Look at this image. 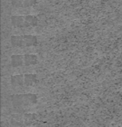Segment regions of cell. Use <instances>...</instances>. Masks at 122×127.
Segmentation results:
<instances>
[{"instance_id": "6da1fadb", "label": "cell", "mask_w": 122, "mask_h": 127, "mask_svg": "<svg viewBox=\"0 0 122 127\" xmlns=\"http://www.w3.org/2000/svg\"><path fill=\"white\" fill-rule=\"evenodd\" d=\"M11 103L18 113H24L38 103V97L34 93H19L11 97Z\"/></svg>"}, {"instance_id": "7a4b0ae2", "label": "cell", "mask_w": 122, "mask_h": 127, "mask_svg": "<svg viewBox=\"0 0 122 127\" xmlns=\"http://www.w3.org/2000/svg\"><path fill=\"white\" fill-rule=\"evenodd\" d=\"M37 120L35 113H16L11 115L10 123L14 127H25L32 125Z\"/></svg>"}, {"instance_id": "3957f363", "label": "cell", "mask_w": 122, "mask_h": 127, "mask_svg": "<svg viewBox=\"0 0 122 127\" xmlns=\"http://www.w3.org/2000/svg\"><path fill=\"white\" fill-rule=\"evenodd\" d=\"M11 44L13 47H32V46L37 45L38 37L35 35H31V34L12 35L11 37Z\"/></svg>"}, {"instance_id": "277c9868", "label": "cell", "mask_w": 122, "mask_h": 127, "mask_svg": "<svg viewBox=\"0 0 122 127\" xmlns=\"http://www.w3.org/2000/svg\"><path fill=\"white\" fill-rule=\"evenodd\" d=\"M11 25L16 28L34 27L39 23V18L34 15H14L11 18Z\"/></svg>"}, {"instance_id": "5b68a950", "label": "cell", "mask_w": 122, "mask_h": 127, "mask_svg": "<svg viewBox=\"0 0 122 127\" xmlns=\"http://www.w3.org/2000/svg\"><path fill=\"white\" fill-rule=\"evenodd\" d=\"M11 64L12 67L18 68L25 66V58L22 54H14L11 57Z\"/></svg>"}, {"instance_id": "8992f818", "label": "cell", "mask_w": 122, "mask_h": 127, "mask_svg": "<svg viewBox=\"0 0 122 127\" xmlns=\"http://www.w3.org/2000/svg\"><path fill=\"white\" fill-rule=\"evenodd\" d=\"M35 0H12L11 4L18 8H28L36 4Z\"/></svg>"}, {"instance_id": "52a82bcc", "label": "cell", "mask_w": 122, "mask_h": 127, "mask_svg": "<svg viewBox=\"0 0 122 127\" xmlns=\"http://www.w3.org/2000/svg\"><path fill=\"white\" fill-rule=\"evenodd\" d=\"M11 84L13 87H24L25 86V74L13 75L11 78Z\"/></svg>"}, {"instance_id": "ba28073f", "label": "cell", "mask_w": 122, "mask_h": 127, "mask_svg": "<svg viewBox=\"0 0 122 127\" xmlns=\"http://www.w3.org/2000/svg\"><path fill=\"white\" fill-rule=\"evenodd\" d=\"M38 82L37 75L32 74V73H26L25 74V86L31 87L36 85Z\"/></svg>"}, {"instance_id": "9c48e42d", "label": "cell", "mask_w": 122, "mask_h": 127, "mask_svg": "<svg viewBox=\"0 0 122 127\" xmlns=\"http://www.w3.org/2000/svg\"><path fill=\"white\" fill-rule=\"evenodd\" d=\"M25 66H32L38 64V57L35 54H25Z\"/></svg>"}]
</instances>
